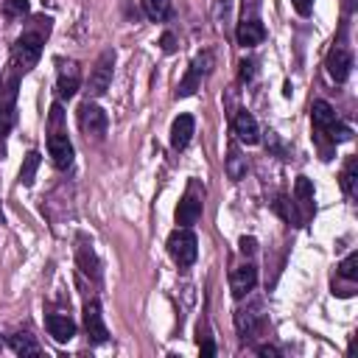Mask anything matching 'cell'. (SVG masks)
<instances>
[{
	"label": "cell",
	"mask_w": 358,
	"mask_h": 358,
	"mask_svg": "<svg viewBox=\"0 0 358 358\" xmlns=\"http://www.w3.org/2000/svg\"><path fill=\"white\" fill-rule=\"evenodd\" d=\"M42 56V34L36 31H25L22 36H17V42L11 45V70L20 76V73H28L31 67H36Z\"/></svg>",
	"instance_id": "6da1fadb"
},
{
	"label": "cell",
	"mask_w": 358,
	"mask_h": 358,
	"mask_svg": "<svg viewBox=\"0 0 358 358\" xmlns=\"http://www.w3.org/2000/svg\"><path fill=\"white\" fill-rule=\"evenodd\" d=\"M168 252L176 260V266H193L196 255H199V241H196L193 229L190 227H176L168 235Z\"/></svg>",
	"instance_id": "7a4b0ae2"
},
{
	"label": "cell",
	"mask_w": 358,
	"mask_h": 358,
	"mask_svg": "<svg viewBox=\"0 0 358 358\" xmlns=\"http://www.w3.org/2000/svg\"><path fill=\"white\" fill-rule=\"evenodd\" d=\"M201 210H204V187H199V182L193 179L176 207V224L179 227H193L199 218H201Z\"/></svg>",
	"instance_id": "3957f363"
},
{
	"label": "cell",
	"mask_w": 358,
	"mask_h": 358,
	"mask_svg": "<svg viewBox=\"0 0 358 358\" xmlns=\"http://www.w3.org/2000/svg\"><path fill=\"white\" fill-rule=\"evenodd\" d=\"M112 67H115V50H103L90 73V81H87V95L90 98H101L109 84H112Z\"/></svg>",
	"instance_id": "277c9868"
},
{
	"label": "cell",
	"mask_w": 358,
	"mask_h": 358,
	"mask_svg": "<svg viewBox=\"0 0 358 358\" xmlns=\"http://www.w3.org/2000/svg\"><path fill=\"white\" fill-rule=\"evenodd\" d=\"M78 87H81V67H78V62L59 59L56 62V92H59V98H73Z\"/></svg>",
	"instance_id": "5b68a950"
},
{
	"label": "cell",
	"mask_w": 358,
	"mask_h": 358,
	"mask_svg": "<svg viewBox=\"0 0 358 358\" xmlns=\"http://www.w3.org/2000/svg\"><path fill=\"white\" fill-rule=\"evenodd\" d=\"M78 126H81V131L87 137H101L106 131V126H109V117L98 103L84 101L81 109H78Z\"/></svg>",
	"instance_id": "8992f818"
},
{
	"label": "cell",
	"mask_w": 358,
	"mask_h": 358,
	"mask_svg": "<svg viewBox=\"0 0 358 358\" xmlns=\"http://www.w3.org/2000/svg\"><path fill=\"white\" fill-rule=\"evenodd\" d=\"M48 154H50V159H53V165H56L59 171H67V168L73 165L76 151H73L70 137H67L62 129H50V134H48Z\"/></svg>",
	"instance_id": "52a82bcc"
},
{
	"label": "cell",
	"mask_w": 358,
	"mask_h": 358,
	"mask_svg": "<svg viewBox=\"0 0 358 358\" xmlns=\"http://www.w3.org/2000/svg\"><path fill=\"white\" fill-rule=\"evenodd\" d=\"M84 330H87V338L92 344H103L109 338V330L103 324V313H101V302L98 299H90L84 305Z\"/></svg>",
	"instance_id": "ba28073f"
},
{
	"label": "cell",
	"mask_w": 358,
	"mask_h": 358,
	"mask_svg": "<svg viewBox=\"0 0 358 358\" xmlns=\"http://www.w3.org/2000/svg\"><path fill=\"white\" fill-rule=\"evenodd\" d=\"M255 285H257V268L252 263H243V266L232 268V274H229V291H232L235 299H243Z\"/></svg>",
	"instance_id": "9c48e42d"
},
{
	"label": "cell",
	"mask_w": 358,
	"mask_h": 358,
	"mask_svg": "<svg viewBox=\"0 0 358 358\" xmlns=\"http://www.w3.org/2000/svg\"><path fill=\"white\" fill-rule=\"evenodd\" d=\"M232 131H235V137H238L241 143H246V145H255V143L260 140V126H257L255 115L246 112V109H241V112L232 117Z\"/></svg>",
	"instance_id": "30bf717a"
},
{
	"label": "cell",
	"mask_w": 358,
	"mask_h": 358,
	"mask_svg": "<svg viewBox=\"0 0 358 358\" xmlns=\"http://www.w3.org/2000/svg\"><path fill=\"white\" fill-rule=\"evenodd\" d=\"M324 67H327V76H330L336 84L347 81L350 67H352V56H350V50H344V48H333V50L327 53Z\"/></svg>",
	"instance_id": "8fae6325"
},
{
	"label": "cell",
	"mask_w": 358,
	"mask_h": 358,
	"mask_svg": "<svg viewBox=\"0 0 358 358\" xmlns=\"http://www.w3.org/2000/svg\"><path fill=\"white\" fill-rule=\"evenodd\" d=\"M260 322H263V313H260V305H257V302L235 310V327H238V333H241L243 338H252V336L257 333Z\"/></svg>",
	"instance_id": "7c38bea8"
},
{
	"label": "cell",
	"mask_w": 358,
	"mask_h": 358,
	"mask_svg": "<svg viewBox=\"0 0 358 358\" xmlns=\"http://www.w3.org/2000/svg\"><path fill=\"white\" fill-rule=\"evenodd\" d=\"M235 39H238V45H241V48H255V45H260V42L266 39V28H263V22H260V20L249 17V20L238 22Z\"/></svg>",
	"instance_id": "4fadbf2b"
},
{
	"label": "cell",
	"mask_w": 358,
	"mask_h": 358,
	"mask_svg": "<svg viewBox=\"0 0 358 358\" xmlns=\"http://www.w3.org/2000/svg\"><path fill=\"white\" fill-rule=\"evenodd\" d=\"M193 131H196V120H193V115H179V117L171 123V145H173L176 151L187 148L190 140H193Z\"/></svg>",
	"instance_id": "5bb4252c"
},
{
	"label": "cell",
	"mask_w": 358,
	"mask_h": 358,
	"mask_svg": "<svg viewBox=\"0 0 358 358\" xmlns=\"http://www.w3.org/2000/svg\"><path fill=\"white\" fill-rule=\"evenodd\" d=\"M45 327H48V333H50L56 341H62V344L76 336V322H73L67 313H48Z\"/></svg>",
	"instance_id": "9a60e30c"
},
{
	"label": "cell",
	"mask_w": 358,
	"mask_h": 358,
	"mask_svg": "<svg viewBox=\"0 0 358 358\" xmlns=\"http://www.w3.org/2000/svg\"><path fill=\"white\" fill-rule=\"evenodd\" d=\"M310 120H313V129H316L319 134H324V131L338 120V115H336V109H333L327 101H313V106H310Z\"/></svg>",
	"instance_id": "2e32d148"
},
{
	"label": "cell",
	"mask_w": 358,
	"mask_h": 358,
	"mask_svg": "<svg viewBox=\"0 0 358 358\" xmlns=\"http://www.w3.org/2000/svg\"><path fill=\"white\" fill-rule=\"evenodd\" d=\"M76 257H78V268L84 274H90L92 280H101V263L92 252V246L87 241H78V249H76Z\"/></svg>",
	"instance_id": "e0dca14e"
},
{
	"label": "cell",
	"mask_w": 358,
	"mask_h": 358,
	"mask_svg": "<svg viewBox=\"0 0 358 358\" xmlns=\"http://www.w3.org/2000/svg\"><path fill=\"white\" fill-rule=\"evenodd\" d=\"M294 199L302 207V218H308L313 213V182L308 176H299L294 185Z\"/></svg>",
	"instance_id": "ac0fdd59"
},
{
	"label": "cell",
	"mask_w": 358,
	"mask_h": 358,
	"mask_svg": "<svg viewBox=\"0 0 358 358\" xmlns=\"http://www.w3.org/2000/svg\"><path fill=\"white\" fill-rule=\"evenodd\" d=\"M227 176H229L232 182H238V179L246 176V157L241 154V148H238L235 143H232L229 151H227Z\"/></svg>",
	"instance_id": "d6986e66"
},
{
	"label": "cell",
	"mask_w": 358,
	"mask_h": 358,
	"mask_svg": "<svg viewBox=\"0 0 358 358\" xmlns=\"http://www.w3.org/2000/svg\"><path fill=\"white\" fill-rule=\"evenodd\" d=\"M8 344H11V350H14L17 355H39V352H42V347H39L28 333H14V336L8 338Z\"/></svg>",
	"instance_id": "ffe728a7"
},
{
	"label": "cell",
	"mask_w": 358,
	"mask_h": 358,
	"mask_svg": "<svg viewBox=\"0 0 358 358\" xmlns=\"http://www.w3.org/2000/svg\"><path fill=\"white\" fill-rule=\"evenodd\" d=\"M143 11L148 20L162 22L171 17V0H143Z\"/></svg>",
	"instance_id": "44dd1931"
},
{
	"label": "cell",
	"mask_w": 358,
	"mask_h": 358,
	"mask_svg": "<svg viewBox=\"0 0 358 358\" xmlns=\"http://www.w3.org/2000/svg\"><path fill=\"white\" fill-rule=\"evenodd\" d=\"M39 162H42V154H39V151H28V157H25V162H22V168H20V182H22V185H31V182H34Z\"/></svg>",
	"instance_id": "7402d4cb"
},
{
	"label": "cell",
	"mask_w": 358,
	"mask_h": 358,
	"mask_svg": "<svg viewBox=\"0 0 358 358\" xmlns=\"http://www.w3.org/2000/svg\"><path fill=\"white\" fill-rule=\"evenodd\" d=\"M355 182H358V159L352 157V159L344 165V171H341V190H344L347 196H355Z\"/></svg>",
	"instance_id": "603a6c76"
},
{
	"label": "cell",
	"mask_w": 358,
	"mask_h": 358,
	"mask_svg": "<svg viewBox=\"0 0 358 358\" xmlns=\"http://www.w3.org/2000/svg\"><path fill=\"white\" fill-rule=\"evenodd\" d=\"M31 11L28 0H3V17L6 20H22Z\"/></svg>",
	"instance_id": "cb8c5ba5"
},
{
	"label": "cell",
	"mask_w": 358,
	"mask_h": 358,
	"mask_svg": "<svg viewBox=\"0 0 358 358\" xmlns=\"http://www.w3.org/2000/svg\"><path fill=\"white\" fill-rule=\"evenodd\" d=\"M338 274L344 280H358V252H350L341 263H338Z\"/></svg>",
	"instance_id": "d4e9b609"
},
{
	"label": "cell",
	"mask_w": 358,
	"mask_h": 358,
	"mask_svg": "<svg viewBox=\"0 0 358 358\" xmlns=\"http://www.w3.org/2000/svg\"><path fill=\"white\" fill-rule=\"evenodd\" d=\"M252 76H255V62H246V59H243V62H241V73H238L241 84H246Z\"/></svg>",
	"instance_id": "484cf974"
},
{
	"label": "cell",
	"mask_w": 358,
	"mask_h": 358,
	"mask_svg": "<svg viewBox=\"0 0 358 358\" xmlns=\"http://www.w3.org/2000/svg\"><path fill=\"white\" fill-rule=\"evenodd\" d=\"M291 3H294L296 14H302V17H308L313 11V0H291Z\"/></svg>",
	"instance_id": "4316f807"
},
{
	"label": "cell",
	"mask_w": 358,
	"mask_h": 358,
	"mask_svg": "<svg viewBox=\"0 0 358 358\" xmlns=\"http://www.w3.org/2000/svg\"><path fill=\"white\" fill-rule=\"evenodd\" d=\"M257 355H268V358H280V350L271 347V344H260L257 347Z\"/></svg>",
	"instance_id": "83f0119b"
},
{
	"label": "cell",
	"mask_w": 358,
	"mask_h": 358,
	"mask_svg": "<svg viewBox=\"0 0 358 358\" xmlns=\"http://www.w3.org/2000/svg\"><path fill=\"white\" fill-rule=\"evenodd\" d=\"M255 246H257V241H255V238H241V252H243V255H252V252H255Z\"/></svg>",
	"instance_id": "f1b7e54d"
},
{
	"label": "cell",
	"mask_w": 358,
	"mask_h": 358,
	"mask_svg": "<svg viewBox=\"0 0 358 358\" xmlns=\"http://www.w3.org/2000/svg\"><path fill=\"white\" fill-rule=\"evenodd\" d=\"M199 347H201V355H207V358H210V355H215V344H213L210 338H204V341H199Z\"/></svg>",
	"instance_id": "f546056e"
},
{
	"label": "cell",
	"mask_w": 358,
	"mask_h": 358,
	"mask_svg": "<svg viewBox=\"0 0 358 358\" xmlns=\"http://www.w3.org/2000/svg\"><path fill=\"white\" fill-rule=\"evenodd\" d=\"M162 50H165V53H173V50H176V45H173V34H165V36H162Z\"/></svg>",
	"instance_id": "4dcf8cb0"
},
{
	"label": "cell",
	"mask_w": 358,
	"mask_h": 358,
	"mask_svg": "<svg viewBox=\"0 0 358 358\" xmlns=\"http://www.w3.org/2000/svg\"><path fill=\"white\" fill-rule=\"evenodd\" d=\"M0 221H3V210H0Z\"/></svg>",
	"instance_id": "1f68e13d"
}]
</instances>
